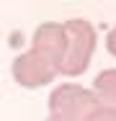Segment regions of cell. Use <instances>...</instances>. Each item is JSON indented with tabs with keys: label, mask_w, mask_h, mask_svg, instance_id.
Returning a JSON list of instances; mask_svg holds the SVG:
<instances>
[{
	"label": "cell",
	"mask_w": 116,
	"mask_h": 121,
	"mask_svg": "<svg viewBox=\"0 0 116 121\" xmlns=\"http://www.w3.org/2000/svg\"><path fill=\"white\" fill-rule=\"evenodd\" d=\"M67 54V31L65 23H41L34 31L31 49L13 59V80L23 88H41L54 75H59V67Z\"/></svg>",
	"instance_id": "cell-1"
},
{
	"label": "cell",
	"mask_w": 116,
	"mask_h": 121,
	"mask_svg": "<svg viewBox=\"0 0 116 121\" xmlns=\"http://www.w3.org/2000/svg\"><path fill=\"white\" fill-rule=\"evenodd\" d=\"M65 31H67V54L59 67V75L80 77L88 70L95 52V28L85 18H70L65 23Z\"/></svg>",
	"instance_id": "cell-2"
},
{
	"label": "cell",
	"mask_w": 116,
	"mask_h": 121,
	"mask_svg": "<svg viewBox=\"0 0 116 121\" xmlns=\"http://www.w3.org/2000/svg\"><path fill=\"white\" fill-rule=\"evenodd\" d=\"M101 106L95 90L80 85H59L49 95V111L57 121H85Z\"/></svg>",
	"instance_id": "cell-3"
},
{
	"label": "cell",
	"mask_w": 116,
	"mask_h": 121,
	"mask_svg": "<svg viewBox=\"0 0 116 121\" xmlns=\"http://www.w3.org/2000/svg\"><path fill=\"white\" fill-rule=\"evenodd\" d=\"M93 90H95V95H98L101 103L116 106V70H103V72L95 77Z\"/></svg>",
	"instance_id": "cell-4"
},
{
	"label": "cell",
	"mask_w": 116,
	"mask_h": 121,
	"mask_svg": "<svg viewBox=\"0 0 116 121\" xmlns=\"http://www.w3.org/2000/svg\"><path fill=\"white\" fill-rule=\"evenodd\" d=\"M85 121H116V106H106V103H101V106H98Z\"/></svg>",
	"instance_id": "cell-5"
},
{
	"label": "cell",
	"mask_w": 116,
	"mask_h": 121,
	"mask_svg": "<svg viewBox=\"0 0 116 121\" xmlns=\"http://www.w3.org/2000/svg\"><path fill=\"white\" fill-rule=\"evenodd\" d=\"M106 49H108V52L116 57V26L108 31V36H106Z\"/></svg>",
	"instance_id": "cell-6"
},
{
	"label": "cell",
	"mask_w": 116,
	"mask_h": 121,
	"mask_svg": "<svg viewBox=\"0 0 116 121\" xmlns=\"http://www.w3.org/2000/svg\"><path fill=\"white\" fill-rule=\"evenodd\" d=\"M8 41H10V47H21V44H23V34H21V31H13Z\"/></svg>",
	"instance_id": "cell-7"
},
{
	"label": "cell",
	"mask_w": 116,
	"mask_h": 121,
	"mask_svg": "<svg viewBox=\"0 0 116 121\" xmlns=\"http://www.w3.org/2000/svg\"><path fill=\"white\" fill-rule=\"evenodd\" d=\"M49 121H57V119H49Z\"/></svg>",
	"instance_id": "cell-8"
}]
</instances>
